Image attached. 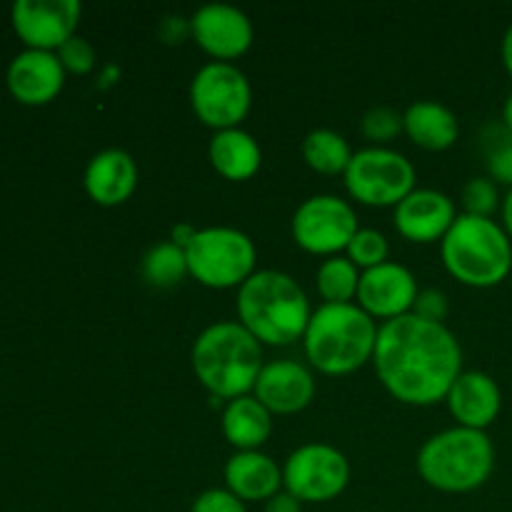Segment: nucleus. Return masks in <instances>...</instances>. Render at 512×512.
I'll use <instances>...</instances> for the list:
<instances>
[{
    "mask_svg": "<svg viewBox=\"0 0 512 512\" xmlns=\"http://www.w3.org/2000/svg\"><path fill=\"white\" fill-rule=\"evenodd\" d=\"M80 13L78 0H18L13 5V28L28 50L58 53L78 30Z\"/></svg>",
    "mask_w": 512,
    "mask_h": 512,
    "instance_id": "13",
    "label": "nucleus"
},
{
    "mask_svg": "<svg viewBox=\"0 0 512 512\" xmlns=\"http://www.w3.org/2000/svg\"><path fill=\"white\" fill-rule=\"evenodd\" d=\"M253 395L273 415L303 413L315 398V378L298 360H273L260 370Z\"/></svg>",
    "mask_w": 512,
    "mask_h": 512,
    "instance_id": "16",
    "label": "nucleus"
},
{
    "mask_svg": "<svg viewBox=\"0 0 512 512\" xmlns=\"http://www.w3.org/2000/svg\"><path fill=\"white\" fill-rule=\"evenodd\" d=\"M190 278L213 290L240 288L255 273L258 248L243 230L228 225L200 228L185 245Z\"/></svg>",
    "mask_w": 512,
    "mask_h": 512,
    "instance_id": "7",
    "label": "nucleus"
},
{
    "mask_svg": "<svg viewBox=\"0 0 512 512\" xmlns=\"http://www.w3.org/2000/svg\"><path fill=\"white\" fill-rule=\"evenodd\" d=\"M488 178L512 188V135L505 128L488 148Z\"/></svg>",
    "mask_w": 512,
    "mask_h": 512,
    "instance_id": "31",
    "label": "nucleus"
},
{
    "mask_svg": "<svg viewBox=\"0 0 512 512\" xmlns=\"http://www.w3.org/2000/svg\"><path fill=\"white\" fill-rule=\"evenodd\" d=\"M348 483L350 463L333 445H300L283 465V488L300 503H330Z\"/></svg>",
    "mask_w": 512,
    "mask_h": 512,
    "instance_id": "11",
    "label": "nucleus"
},
{
    "mask_svg": "<svg viewBox=\"0 0 512 512\" xmlns=\"http://www.w3.org/2000/svg\"><path fill=\"white\" fill-rule=\"evenodd\" d=\"M418 280L405 265L383 263L378 268H370L360 275L358 285V305L373 320L403 318L413 313V305L418 300Z\"/></svg>",
    "mask_w": 512,
    "mask_h": 512,
    "instance_id": "14",
    "label": "nucleus"
},
{
    "mask_svg": "<svg viewBox=\"0 0 512 512\" xmlns=\"http://www.w3.org/2000/svg\"><path fill=\"white\" fill-rule=\"evenodd\" d=\"M303 158L310 170L320 175H343L348 170L353 150L348 140L330 128L310 130L303 140Z\"/></svg>",
    "mask_w": 512,
    "mask_h": 512,
    "instance_id": "24",
    "label": "nucleus"
},
{
    "mask_svg": "<svg viewBox=\"0 0 512 512\" xmlns=\"http://www.w3.org/2000/svg\"><path fill=\"white\" fill-rule=\"evenodd\" d=\"M415 465L420 478L440 493H473L493 475V440L483 430L455 425L425 440Z\"/></svg>",
    "mask_w": 512,
    "mask_h": 512,
    "instance_id": "5",
    "label": "nucleus"
},
{
    "mask_svg": "<svg viewBox=\"0 0 512 512\" xmlns=\"http://www.w3.org/2000/svg\"><path fill=\"white\" fill-rule=\"evenodd\" d=\"M350 198L368 208H395L415 190V168L403 153L390 148L358 150L343 173Z\"/></svg>",
    "mask_w": 512,
    "mask_h": 512,
    "instance_id": "8",
    "label": "nucleus"
},
{
    "mask_svg": "<svg viewBox=\"0 0 512 512\" xmlns=\"http://www.w3.org/2000/svg\"><path fill=\"white\" fill-rule=\"evenodd\" d=\"M445 403L460 428L485 433L503 410V393L493 375L480 373V370H463L450 388Z\"/></svg>",
    "mask_w": 512,
    "mask_h": 512,
    "instance_id": "19",
    "label": "nucleus"
},
{
    "mask_svg": "<svg viewBox=\"0 0 512 512\" xmlns=\"http://www.w3.org/2000/svg\"><path fill=\"white\" fill-rule=\"evenodd\" d=\"M443 265L468 288H495L512 270V240L493 218L460 213L440 243Z\"/></svg>",
    "mask_w": 512,
    "mask_h": 512,
    "instance_id": "6",
    "label": "nucleus"
},
{
    "mask_svg": "<svg viewBox=\"0 0 512 512\" xmlns=\"http://www.w3.org/2000/svg\"><path fill=\"white\" fill-rule=\"evenodd\" d=\"M373 365L398 403L428 408L448 398L463 373V348L445 323L408 313L380 325Z\"/></svg>",
    "mask_w": 512,
    "mask_h": 512,
    "instance_id": "1",
    "label": "nucleus"
},
{
    "mask_svg": "<svg viewBox=\"0 0 512 512\" xmlns=\"http://www.w3.org/2000/svg\"><path fill=\"white\" fill-rule=\"evenodd\" d=\"M503 205L498 195V185L490 178H473L463 188V208L465 215H478V218H493L495 210Z\"/></svg>",
    "mask_w": 512,
    "mask_h": 512,
    "instance_id": "29",
    "label": "nucleus"
},
{
    "mask_svg": "<svg viewBox=\"0 0 512 512\" xmlns=\"http://www.w3.org/2000/svg\"><path fill=\"white\" fill-rule=\"evenodd\" d=\"M413 315L423 320H433V323H445L448 318V295L443 290H420L418 300L413 305Z\"/></svg>",
    "mask_w": 512,
    "mask_h": 512,
    "instance_id": "33",
    "label": "nucleus"
},
{
    "mask_svg": "<svg viewBox=\"0 0 512 512\" xmlns=\"http://www.w3.org/2000/svg\"><path fill=\"white\" fill-rule=\"evenodd\" d=\"M190 105L198 120L208 128L230 130L240 128L253 105L250 80L233 63H205L190 83Z\"/></svg>",
    "mask_w": 512,
    "mask_h": 512,
    "instance_id": "9",
    "label": "nucleus"
},
{
    "mask_svg": "<svg viewBox=\"0 0 512 512\" xmlns=\"http://www.w3.org/2000/svg\"><path fill=\"white\" fill-rule=\"evenodd\" d=\"M193 373L210 395L235 400L250 395L263 370V345L235 320L208 325L195 338Z\"/></svg>",
    "mask_w": 512,
    "mask_h": 512,
    "instance_id": "4",
    "label": "nucleus"
},
{
    "mask_svg": "<svg viewBox=\"0 0 512 512\" xmlns=\"http://www.w3.org/2000/svg\"><path fill=\"white\" fill-rule=\"evenodd\" d=\"M265 512H303V503L295 495H290L288 490H280L278 495H273L265 503Z\"/></svg>",
    "mask_w": 512,
    "mask_h": 512,
    "instance_id": "34",
    "label": "nucleus"
},
{
    "mask_svg": "<svg viewBox=\"0 0 512 512\" xmlns=\"http://www.w3.org/2000/svg\"><path fill=\"white\" fill-rule=\"evenodd\" d=\"M503 63H505V70H508L512 78V25L505 30V38H503Z\"/></svg>",
    "mask_w": 512,
    "mask_h": 512,
    "instance_id": "36",
    "label": "nucleus"
},
{
    "mask_svg": "<svg viewBox=\"0 0 512 512\" xmlns=\"http://www.w3.org/2000/svg\"><path fill=\"white\" fill-rule=\"evenodd\" d=\"M380 325L358 303L328 305L313 310L303 335V350L310 368L340 378L373 360Z\"/></svg>",
    "mask_w": 512,
    "mask_h": 512,
    "instance_id": "3",
    "label": "nucleus"
},
{
    "mask_svg": "<svg viewBox=\"0 0 512 512\" xmlns=\"http://www.w3.org/2000/svg\"><path fill=\"white\" fill-rule=\"evenodd\" d=\"M220 428L235 453L260 450L273 435V413L255 395H243L225 405Z\"/></svg>",
    "mask_w": 512,
    "mask_h": 512,
    "instance_id": "23",
    "label": "nucleus"
},
{
    "mask_svg": "<svg viewBox=\"0 0 512 512\" xmlns=\"http://www.w3.org/2000/svg\"><path fill=\"white\" fill-rule=\"evenodd\" d=\"M503 128L512 135V93H510V98L505 100V105H503Z\"/></svg>",
    "mask_w": 512,
    "mask_h": 512,
    "instance_id": "37",
    "label": "nucleus"
},
{
    "mask_svg": "<svg viewBox=\"0 0 512 512\" xmlns=\"http://www.w3.org/2000/svg\"><path fill=\"white\" fill-rule=\"evenodd\" d=\"M208 158L210 165L218 170V175H223L225 180H233V183H243L260 170L263 150L248 130L230 128L213 133V140L208 145Z\"/></svg>",
    "mask_w": 512,
    "mask_h": 512,
    "instance_id": "22",
    "label": "nucleus"
},
{
    "mask_svg": "<svg viewBox=\"0 0 512 512\" xmlns=\"http://www.w3.org/2000/svg\"><path fill=\"white\" fill-rule=\"evenodd\" d=\"M290 230H293L295 245L305 253L333 258L348 250L360 225L348 200L338 195H313L298 205Z\"/></svg>",
    "mask_w": 512,
    "mask_h": 512,
    "instance_id": "10",
    "label": "nucleus"
},
{
    "mask_svg": "<svg viewBox=\"0 0 512 512\" xmlns=\"http://www.w3.org/2000/svg\"><path fill=\"white\" fill-rule=\"evenodd\" d=\"M500 213H503V228L512 240V188H508V195L503 198V205H500Z\"/></svg>",
    "mask_w": 512,
    "mask_h": 512,
    "instance_id": "35",
    "label": "nucleus"
},
{
    "mask_svg": "<svg viewBox=\"0 0 512 512\" xmlns=\"http://www.w3.org/2000/svg\"><path fill=\"white\" fill-rule=\"evenodd\" d=\"M403 133L418 148L440 153L453 148L460 135L458 115L438 100H415L403 113Z\"/></svg>",
    "mask_w": 512,
    "mask_h": 512,
    "instance_id": "21",
    "label": "nucleus"
},
{
    "mask_svg": "<svg viewBox=\"0 0 512 512\" xmlns=\"http://www.w3.org/2000/svg\"><path fill=\"white\" fill-rule=\"evenodd\" d=\"M360 275L363 273H360L345 255L325 258L323 263H320L318 273H315L320 298L328 305L355 303V298H358Z\"/></svg>",
    "mask_w": 512,
    "mask_h": 512,
    "instance_id": "25",
    "label": "nucleus"
},
{
    "mask_svg": "<svg viewBox=\"0 0 512 512\" xmlns=\"http://www.w3.org/2000/svg\"><path fill=\"white\" fill-rule=\"evenodd\" d=\"M140 275L153 288H175L183 283L185 275H190L185 248H180L173 240L153 245L140 263Z\"/></svg>",
    "mask_w": 512,
    "mask_h": 512,
    "instance_id": "26",
    "label": "nucleus"
},
{
    "mask_svg": "<svg viewBox=\"0 0 512 512\" xmlns=\"http://www.w3.org/2000/svg\"><path fill=\"white\" fill-rule=\"evenodd\" d=\"M388 253V238H385L380 230L360 228L358 233H355V238L350 240L348 250H345V258H348L360 273H365V270L388 263Z\"/></svg>",
    "mask_w": 512,
    "mask_h": 512,
    "instance_id": "27",
    "label": "nucleus"
},
{
    "mask_svg": "<svg viewBox=\"0 0 512 512\" xmlns=\"http://www.w3.org/2000/svg\"><path fill=\"white\" fill-rule=\"evenodd\" d=\"M360 130L375 148H385L403 133V113L388 105H373L360 120Z\"/></svg>",
    "mask_w": 512,
    "mask_h": 512,
    "instance_id": "28",
    "label": "nucleus"
},
{
    "mask_svg": "<svg viewBox=\"0 0 512 512\" xmlns=\"http://www.w3.org/2000/svg\"><path fill=\"white\" fill-rule=\"evenodd\" d=\"M65 85V68L58 53L23 50L8 65V88L23 105H45L58 98Z\"/></svg>",
    "mask_w": 512,
    "mask_h": 512,
    "instance_id": "17",
    "label": "nucleus"
},
{
    "mask_svg": "<svg viewBox=\"0 0 512 512\" xmlns=\"http://www.w3.org/2000/svg\"><path fill=\"white\" fill-rule=\"evenodd\" d=\"M190 512H248L245 503L235 498L228 488H210L195 498Z\"/></svg>",
    "mask_w": 512,
    "mask_h": 512,
    "instance_id": "32",
    "label": "nucleus"
},
{
    "mask_svg": "<svg viewBox=\"0 0 512 512\" xmlns=\"http://www.w3.org/2000/svg\"><path fill=\"white\" fill-rule=\"evenodd\" d=\"M395 230L410 243H443L458 220L453 198L433 188H415L403 203L395 205Z\"/></svg>",
    "mask_w": 512,
    "mask_h": 512,
    "instance_id": "15",
    "label": "nucleus"
},
{
    "mask_svg": "<svg viewBox=\"0 0 512 512\" xmlns=\"http://www.w3.org/2000/svg\"><path fill=\"white\" fill-rule=\"evenodd\" d=\"M238 323L260 345H293L310 323V300L303 285L283 270H255L238 288Z\"/></svg>",
    "mask_w": 512,
    "mask_h": 512,
    "instance_id": "2",
    "label": "nucleus"
},
{
    "mask_svg": "<svg viewBox=\"0 0 512 512\" xmlns=\"http://www.w3.org/2000/svg\"><path fill=\"white\" fill-rule=\"evenodd\" d=\"M58 58L63 63L65 73H73V75H88L90 70L95 68L98 63V53H95L93 43L80 35H73L63 48L58 50Z\"/></svg>",
    "mask_w": 512,
    "mask_h": 512,
    "instance_id": "30",
    "label": "nucleus"
},
{
    "mask_svg": "<svg viewBox=\"0 0 512 512\" xmlns=\"http://www.w3.org/2000/svg\"><path fill=\"white\" fill-rule=\"evenodd\" d=\"M85 193L100 208H118L138 190V163L123 148H108L93 155L85 168Z\"/></svg>",
    "mask_w": 512,
    "mask_h": 512,
    "instance_id": "18",
    "label": "nucleus"
},
{
    "mask_svg": "<svg viewBox=\"0 0 512 512\" xmlns=\"http://www.w3.org/2000/svg\"><path fill=\"white\" fill-rule=\"evenodd\" d=\"M225 488L243 503H268L283 488V468L263 450L233 453L225 463Z\"/></svg>",
    "mask_w": 512,
    "mask_h": 512,
    "instance_id": "20",
    "label": "nucleus"
},
{
    "mask_svg": "<svg viewBox=\"0 0 512 512\" xmlns=\"http://www.w3.org/2000/svg\"><path fill=\"white\" fill-rule=\"evenodd\" d=\"M190 38L215 63H230L245 55L253 45V20L235 5H203L190 18Z\"/></svg>",
    "mask_w": 512,
    "mask_h": 512,
    "instance_id": "12",
    "label": "nucleus"
}]
</instances>
